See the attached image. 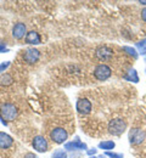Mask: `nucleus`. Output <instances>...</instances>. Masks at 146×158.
Wrapping results in <instances>:
<instances>
[{"label": "nucleus", "instance_id": "21", "mask_svg": "<svg viewBox=\"0 0 146 158\" xmlns=\"http://www.w3.org/2000/svg\"><path fill=\"white\" fill-rule=\"evenodd\" d=\"M106 155L110 156L111 158H123V155H122V153H113V152H110V151H107Z\"/></svg>", "mask_w": 146, "mask_h": 158}, {"label": "nucleus", "instance_id": "4", "mask_svg": "<svg viewBox=\"0 0 146 158\" xmlns=\"http://www.w3.org/2000/svg\"><path fill=\"white\" fill-rule=\"evenodd\" d=\"M146 138V133L141 129H130L129 131V142L131 145H140Z\"/></svg>", "mask_w": 146, "mask_h": 158}, {"label": "nucleus", "instance_id": "30", "mask_svg": "<svg viewBox=\"0 0 146 158\" xmlns=\"http://www.w3.org/2000/svg\"><path fill=\"white\" fill-rule=\"evenodd\" d=\"M145 72H146V69H145Z\"/></svg>", "mask_w": 146, "mask_h": 158}, {"label": "nucleus", "instance_id": "29", "mask_svg": "<svg viewBox=\"0 0 146 158\" xmlns=\"http://www.w3.org/2000/svg\"><path fill=\"white\" fill-rule=\"evenodd\" d=\"M145 61H146V57H145Z\"/></svg>", "mask_w": 146, "mask_h": 158}, {"label": "nucleus", "instance_id": "6", "mask_svg": "<svg viewBox=\"0 0 146 158\" xmlns=\"http://www.w3.org/2000/svg\"><path fill=\"white\" fill-rule=\"evenodd\" d=\"M39 57H40V52H39L37 49H34V48L27 49V50L24 51V54H23V60H24L28 64H33V63L38 62Z\"/></svg>", "mask_w": 146, "mask_h": 158}, {"label": "nucleus", "instance_id": "22", "mask_svg": "<svg viewBox=\"0 0 146 158\" xmlns=\"http://www.w3.org/2000/svg\"><path fill=\"white\" fill-rule=\"evenodd\" d=\"M9 50L6 49V46H5V44H2V43H0V52H7Z\"/></svg>", "mask_w": 146, "mask_h": 158}, {"label": "nucleus", "instance_id": "19", "mask_svg": "<svg viewBox=\"0 0 146 158\" xmlns=\"http://www.w3.org/2000/svg\"><path fill=\"white\" fill-rule=\"evenodd\" d=\"M52 158H67V153L63 150H56L52 153Z\"/></svg>", "mask_w": 146, "mask_h": 158}, {"label": "nucleus", "instance_id": "2", "mask_svg": "<svg viewBox=\"0 0 146 158\" xmlns=\"http://www.w3.org/2000/svg\"><path fill=\"white\" fill-rule=\"evenodd\" d=\"M17 107L12 103H4L0 108V116H1V119L4 120H15V118L17 117Z\"/></svg>", "mask_w": 146, "mask_h": 158}, {"label": "nucleus", "instance_id": "18", "mask_svg": "<svg viewBox=\"0 0 146 158\" xmlns=\"http://www.w3.org/2000/svg\"><path fill=\"white\" fill-rule=\"evenodd\" d=\"M123 50H124L128 55H130L133 59H138V52H136V50H135L134 48H130V46H123Z\"/></svg>", "mask_w": 146, "mask_h": 158}, {"label": "nucleus", "instance_id": "5", "mask_svg": "<svg viewBox=\"0 0 146 158\" xmlns=\"http://www.w3.org/2000/svg\"><path fill=\"white\" fill-rule=\"evenodd\" d=\"M50 138L56 143H63L68 138V134L63 128H54L50 133Z\"/></svg>", "mask_w": 146, "mask_h": 158}, {"label": "nucleus", "instance_id": "7", "mask_svg": "<svg viewBox=\"0 0 146 158\" xmlns=\"http://www.w3.org/2000/svg\"><path fill=\"white\" fill-rule=\"evenodd\" d=\"M113 55V50L106 45H102V46H99L95 51V56L100 61H107L112 57Z\"/></svg>", "mask_w": 146, "mask_h": 158}, {"label": "nucleus", "instance_id": "17", "mask_svg": "<svg viewBox=\"0 0 146 158\" xmlns=\"http://www.w3.org/2000/svg\"><path fill=\"white\" fill-rule=\"evenodd\" d=\"M136 49H138V51H139L140 55L146 56V39L136 43Z\"/></svg>", "mask_w": 146, "mask_h": 158}, {"label": "nucleus", "instance_id": "24", "mask_svg": "<svg viewBox=\"0 0 146 158\" xmlns=\"http://www.w3.org/2000/svg\"><path fill=\"white\" fill-rule=\"evenodd\" d=\"M23 158H38V157H37L34 153H31V152H29V153H26Z\"/></svg>", "mask_w": 146, "mask_h": 158}, {"label": "nucleus", "instance_id": "28", "mask_svg": "<svg viewBox=\"0 0 146 158\" xmlns=\"http://www.w3.org/2000/svg\"><path fill=\"white\" fill-rule=\"evenodd\" d=\"M90 158H95V157H90Z\"/></svg>", "mask_w": 146, "mask_h": 158}, {"label": "nucleus", "instance_id": "20", "mask_svg": "<svg viewBox=\"0 0 146 158\" xmlns=\"http://www.w3.org/2000/svg\"><path fill=\"white\" fill-rule=\"evenodd\" d=\"M10 64H11V62H10V61H5V62H2V63L0 64V73L5 72V71L10 67Z\"/></svg>", "mask_w": 146, "mask_h": 158}, {"label": "nucleus", "instance_id": "13", "mask_svg": "<svg viewBox=\"0 0 146 158\" xmlns=\"http://www.w3.org/2000/svg\"><path fill=\"white\" fill-rule=\"evenodd\" d=\"M24 40H26L27 44H32V45H38V44L42 43V38H40L39 33H37V32H34V31L28 32Z\"/></svg>", "mask_w": 146, "mask_h": 158}, {"label": "nucleus", "instance_id": "1", "mask_svg": "<svg viewBox=\"0 0 146 158\" xmlns=\"http://www.w3.org/2000/svg\"><path fill=\"white\" fill-rule=\"evenodd\" d=\"M127 129V122L121 118H116L112 119L110 123H108V133L112 134V135H122Z\"/></svg>", "mask_w": 146, "mask_h": 158}, {"label": "nucleus", "instance_id": "16", "mask_svg": "<svg viewBox=\"0 0 146 158\" xmlns=\"http://www.w3.org/2000/svg\"><path fill=\"white\" fill-rule=\"evenodd\" d=\"M115 146H116V143L113 142V141H111V140H106V141H101L100 143H99V147L100 148H102V150H112V148H115Z\"/></svg>", "mask_w": 146, "mask_h": 158}, {"label": "nucleus", "instance_id": "25", "mask_svg": "<svg viewBox=\"0 0 146 158\" xmlns=\"http://www.w3.org/2000/svg\"><path fill=\"white\" fill-rule=\"evenodd\" d=\"M96 151H98L96 148H91V150H88V155H90V156H91V155H95V153H96Z\"/></svg>", "mask_w": 146, "mask_h": 158}, {"label": "nucleus", "instance_id": "15", "mask_svg": "<svg viewBox=\"0 0 146 158\" xmlns=\"http://www.w3.org/2000/svg\"><path fill=\"white\" fill-rule=\"evenodd\" d=\"M12 81H14V79L11 77V74H9V73H2L0 76V85H2V86H9L12 84Z\"/></svg>", "mask_w": 146, "mask_h": 158}, {"label": "nucleus", "instance_id": "10", "mask_svg": "<svg viewBox=\"0 0 146 158\" xmlns=\"http://www.w3.org/2000/svg\"><path fill=\"white\" fill-rule=\"evenodd\" d=\"M26 31H27V27H26L24 23H21V22L20 23H16L14 26V28H12V37L15 39H22L24 37Z\"/></svg>", "mask_w": 146, "mask_h": 158}, {"label": "nucleus", "instance_id": "9", "mask_svg": "<svg viewBox=\"0 0 146 158\" xmlns=\"http://www.w3.org/2000/svg\"><path fill=\"white\" fill-rule=\"evenodd\" d=\"M77 111L81 114H89L91 112V102L88 99H79L77 101Z\"/></svg>", "mask_w": 146, "mask_h": 158}, {"label": "nucleus", "instance_id": "11", "mask_svg": "<svg viewBox=\"0 0 146 158\" xmlns=\"http://www.w3.org/2000/svg\"><path fill=\"white\" fill-rule=\"evenodd\" d=\"M14 145V139L11 138L6 133L0 131V148L1 150H7Z\"/></svg>", "mask_w": 146, "mask_h": 158}, {"label": "nucleus", "instance_id": "26", "mask_svg": "<svg viewBox=\"0 0 146 158\" xmlns=\"http://www.w3.org/2000/svg\"><path fill=\"white\" fill-rule=\"evenodd\" d=\"M140 4H141V5H146V0H141Z\"/></svg>", "mask_w": 146, "mask_h": 158}, {"label": "nucleus", "instance_id": "14", "mask_svg": "<svg viewBox=\"0 0 146 158\" xmlns=\"http://www.w3.org/2000/svg\"><path fill=\"white\" fill-rule=\"evenodd\" d=\"M124 79L127 81H131V83H138L139 81V76H138V72L134 69V68H130L127 74L124 76Z\"/></svg>", "mask_w": 146, "mask_h": 158}, {"label": "nucleus", "instance_id": "3", "mask_svg": "<svg viewBox=\"0 0 146 158\" xmlns=\"http://www.w3.org/2000/svg\"><path fill=\"white\" fill-rule=\"evenodd\" d=\"M111 74H112L111 68L107 64H105V63L98 64L95 67V69H94V77L98 79V80H101V81L107 80V79L111 77Z\"/></svg>", "mask_w": 146, "mask_h": 158}, {"label": "nucleus", "instance_id": "23", "mask_svg": "<svg viewBox=\"0 0 146 158\" xmlns=\"http://www.w3.org/2000/svg\"><path fill=\"white\" fill-rule=\"evenodd\" d=\"M141 19H143V21L146 23V7L143 9V11H141Z\"/></svg>", "mask_w": 146, "mask_h": 158}, {"label": "nucleus", "instance_id": "27", "mask_svg": "<svg viewBox=\"0 0 146 158\" xmlns=\"http://www.w3.org/2000/svg\"><path fill=\"white\" fill-rule=\"evenodd\" d=\"M99 158H104V157H102V156H100V157H99Z\"/></svg>", "mask_w": 146, "mask_h": 158}, {"label": "nucleus", "instance_id": "12", "mask_svg": "<svg viewBox=\"0 0 146 158\" xmlns=\"http://www.w3.org/2000/svg\"><path fill=\"white\" fill-rule=\"evenodd\" d=\"M65 150L67 151H81V150H86V145L81 141H72L65 143Z\"/></svg>", "mask_w": 146, "mask_h": 158}, {"label": "nucleus", "instance_id": "8", "mask_svg": "<svg viewBox=\"0 0 146 158\" xmlns=\"http://www.w3.org/2000/svg\"><path fill=\"white\" fill-rule=\"evenodd\" d=\"M33 147H34V150L35 151H38V152H46L48 151V141L45 140L44 136H40V135H38V136H35V138L33 139Z\"/></svg>", "mask_w": 146, "mask_h": 158}]
</instances>
